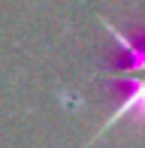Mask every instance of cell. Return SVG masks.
<instances>
[{
    "instance_id": "cell-1",
    "label": "cell",
    "mask_w": 145,
    "mask_h": 148,
    "mask_svg": "<svg viewBox=\"0 0 145 148\" xmlns=\"http://www.w3.org/2000/svg\"><path fill=\"white\" fill-rule=\"evenodd\" d=\"M100 24L112 33L115 39L118 58L112 66H103L100 76L112 85V94L118 97L115 112L103 121V127L97 130V136H103V130H112L118 121H136L145 124V24L136 33L118 30L109 18L100 15Z\"/></svg>"
}]
</instances>
